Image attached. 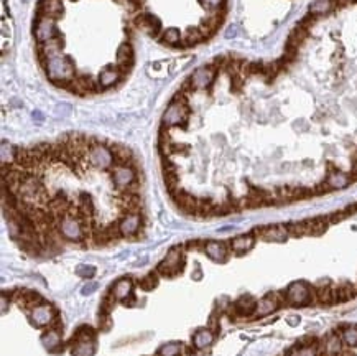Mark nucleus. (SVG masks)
Returning <instances> with one entry per match:
<instances>
[{
    "label": "nucleus",
    "mask_w": 357,
    "mask_h": 356,
    "mask_svg": "<svg viewBox=\"0 0 357 356\" xmlns=\"http://www.w3.org/2000/svg\"><path fill=\"white\" fill-rule=\"evenodd\" d=\"M188 117H190V109H188L186 99L185 96L176 94V97L173 99L171 104L168 106V109L163 114V124L166 127H173V126H186Z\"/></svg>",
    "instance_id": "5"
},
{
    "label": "nucleus",
    "mask_w": 357,
    "mask_h": 356,
    "mask_svg": "<svg viewBox=\"0 0 357 356\" xmlns=\"http://www.w3.org/2000/svg\"><path fill=\"white\" fill-rule=\"evenodd\" d=\"M286 305H293V307H305L315 302V293H313V287L305 282V280H296L288 285L285 290Z\"/></svg>",
    "instance_id": "4"
},
{
    "label": "nucleus",
    "mask_w": 357,
    "mask_h": 356,
    "mask_svg": "<svg viewBox=\"0 0 357 356\" xmlns=\"http://www.w3.org/2000/svg\"><path fill=\"white\" fill-rule=\"evenodd\" d=\"M235 35H237V27L234 25V27H229V30L225 32V38H234Z\"/></svg>",
    "instance_id": "49"
},
{
    "label": "nucleus",
    "mask_w": 357,
    "mask_h": 356,
    "mask_svg": "<svg viewBox=\"0 0 357 356\" xmlns=\"http://www.w3.org/2000/svg\"><path fill=\"white\" fill-rule=\"evenodd\" d=\"M46 73L48 78L56 83L58 86H65L66 83H70L71 79H74V74H76V68L71 58H68L65 55H58L48 61L46 65Z\"/></svg>",
    "instance_id": "1"
},
{
    "label": "nucleus",
    "mask_w": 357,
    "mask_h": 356,
    "mask_svg": "<svg viewBox=\"0 0 357 356\" xmlns=\"http://www.w3.org/2000/svg\"><path fill=\"white\" fill-rule=\"evenodd\" d=\"M204 252L216 262H225L229 258V247L222 241H206Z\"/></svg>",
    "instance_id": "18"
},
{
    "label": "nucleus",
    "mask_w": 357,
    "mask_h": 356,
    "mask_svg": "<svg viewBox=\"0 0 357 356\" xmlns=\"http://www.w3.org/2000/svg\"><path fill=\"white\" fill-rule=\"evenodd\" d=\"M212 341H214V333H212L209 328L198 330L193 336V346L196 349H203L206 346H209Z\"/></svg>",
    "instance_id": "30"
},
{
    "label": "nucleus",
    "mask_w": 357,
    "mask_h": 356,
    "mask_svg": "<svg viewBox=\"0 0 357 356\" xmlns=\"http://www.w3.org/2000/svg\"><path fill=\"white\" fill-rule=\"evenodd\" d=\"M7 312V293L2 292V314Z\"/></svg>",
    "instance_id": "50"
},
{
    "label": "nucleus",
    "mask_w": 357,
    "mask_h": 356,
    "mask_svg": "<svg viewBox=\"0 0 357 356\" xmlns=\"http://www.w3.org/2000/svg\"><path fill=\"white\" fill-rule=\"evenodd\" d=\"M255 244V236L252 234H242V236H237L230 241V249L235 252V254H244V252H249L250 249L254 247Z\"/></svg>",
    "instance_id": "26"
},
{
    "label": "nucleus",
    "mask_w": 357,
    "mask_h": 356,
    "mask_svg": "<svg viewBox=\"0 0 357 356\" xmlns=\"http://www.w3.org/2000/svg\"><path fill=\"white\" fill-rule=\"evenodd\" d=\"M87 162L92 168H97V170H112L115 167V157L114 152L110 150L109 143H101L96 139L92 140L89 154H87Z\"/></svg>",
    "instance_id": "2"
},
{
    "label": "nucleus",
    "mask_w": 357,
    "mask_h": 356,
    "mask_svg": "<svg viewBox=\"0 0 357 356\" xmlns=\"http://www.w3.org/2000/svg\"><path fill=\"white\" fill-rule=\"evenodd\" d=\"M216 76V68L214 66H203L198 68L196 71L193 73V76L190 78L193 89H206L212 84Z\"/></svg>",
    "instance_id": "15"
},
{
    "label": "nucleus",
    "mask_w": 357,
    "mask_h": 356,
    "mask_svg": "<svg viewBox=\"0 0 357 356\" xmlns=\"http://www.w3.org/2000/svg\"><path fill=\"white\" fill-rule=\"evenodd\" d=\"M121 79V70H114V68H105L99 76V84L101 87H110L114 86L117 81Z\"/></svg>",
    "instance_id": "32"
},
{
    "label": "nucleus",
    "mask_w": 357,
    "mask_h": 356,
    "mask_svg": "<svg viewBox=\"0 0 357 356\" xmlns=\"http://www.w3.org/2000/svg\"><path fill=\"white\" fill-rule=\"evenodd\" d=\"M349 216L347 210H341V211H334V213H331L328 218H329V223H339L342 220H346Z\"/></svg>",
    "instance_id": "45"
},
{
    "label": "nucleus",
    "mask_w": 357,
    "mask_h": 356,
    "mask_svg": "<svg viewBox=\"0 0 357 356\" xmlns=\"http://www.w3.org/2000/svg\"><path fill=\"white\" fill-rule=\"evenodd\" d=\"M333 292H334V303H342L357 295V287L350 282H342L339 285H336Z\"/></svg>",
    "instance_id": "23"
},
{
    "label": "nucleus",
    "mask_w": 357,
    "mask_h": 356,
    "mask_svg": "<svg viewBox=\"0 0 357 356\" xmlns=\"http://www.w3.org/2000/svg\"><path fill=\"white\" fill-rule=\"evenodd\" d=\"M201 276H203V274H201V269H196V272H193V274H191V277H193L194 280H199V279H201Z\"/></svg>",
    "instance_id": "51"
},
{
    "label": "nucleus",
    "mask_w": 357,
    "mask_h": 356,
    "mask_svg": "<svg viewBox=\"0 0 357 356\" xmlns=\"http://www.w3.org/2000/svg\"><path fill=\"white\" fill-rule=\"evenodd\" d=\"M58 233L63 239L71 242L86 241V228L76 215H65L58 221Z\"/></svg>",
    "instance_id": "3"
},
{
    "label": "nucleus",
    "mask_w": 357,
    "mask_h": 356,
    "mask_svg": "<svg viewBox=\"0 0 357 356\" xmlns=\"http://www.w3.org/2000/svg\"><path fill=\"white\" fill-rule=\"evenodd\" d=\"M94 274H96V267H94V266L81 264V266L76 267V276L83 277V279H92Z\"/></svg>",
    "instance_id": "43"
},
{
    "label": "nucleus",
    "mask_w": 357,
    "mask_h": 356,
    "mask_svg": "<svg viewBox=\"0 0 357 356\" xmlns=\"http://www.w3.org/2000/svg\"><path fill=\"white\" fill-rule=\"evenodd\" d=\"M117 302V298L114 297V293L107 292L102 298L101 307H99V315H110V312L114 310V305Z\"/></svg>",
    "instance_id": "37"
},
{
    "label": "nucleus",
    "mask_w": 357,
    "mask_h": 356,
    "mask_svg": "<svg viewBox=\"0 0 357 356\" xmlns=\"http://www.w3.org/2000/svg\"><path fill=\"white\" fill-rule=\"evenodd\" d=\"M306 35H308V30L303 28V27H300V25H298V27L290 33V36H288L286 49H293V52H296L298 46L302 45L303 40L306 38Z\"/></svg>",
    "instance_id": "31"
},
{
    "label": "nucleus",
    "mask_w": 357,
    "mask_h": 356,
    "mask_svg": "<svg viewBox=\"0 0 357 356\" xmlns=\"http://www.w3.org/2000/svg\"><path fill=\"white\" fill-rule=\"evenodd\" d=\"M281 305H286V298H285V292H270L267 293L264 298H260L257 302V310H255V317H267L273 314L275 310L280 309Z\"/></svg>",
    "instance_id": "7"
},
{
    "label": "nucleus",
    "mask_w": 357,
    "mask_h": 356,
    "mask_svg": "<svg viewBox=\"0 0 357 356\" xmlns=\"http://www.w3.org/2000/svg\"><path fill=\"white\" fill-rule=\"evenodd\" d=\"M63 15V4L61 0H40L38 4V17L58 18Z\"/></svg>",
    "instance_id": "21"
},
{
    "label": "nucleus",
    "mask_w": 357,
    "mask_h": 356,
    "mask_svg": "<svg viewBox=\"0 0 357 356\" xmlns=\"http://www.w3.org/2000/svg\"><path fill=\"white\" fill-rule=\"evenodd\" d=\"M302 226H303L305 236H321L323 233H326V229L329 226V218L318 216V218H311V220H305L302 221Z\"/></svg>",
    "instance_id": "17"
},
{
    "label": "nucleus",
    "mask_w": 357,
    "mask_h": 356,
    "mask_svg": "<svg viewBox=\"0 0 357 356\" xmlns=\"http://www.w3.org/2000/svg\"><path fill=\"white\" fill-rule=\"evenodd\" d=\"M33 119H36V121H38V122H41V121H43V116H41V112H38V111L33 112Z\"/></svg>",
    "instance_id": "53"
},
{
    "label": "nucleus",
    "mask_w": 357,
    "mask_h": 356,
    "mask_svg": "<svg viewBox=\"0 0 357 356\" xmlns=\"http://www.w3.org/2000/svg\"><path fill=\"white\" fill-rule=\"evenodd\" d=\"M183 40H185V45L191 46V45H196V43H199V41H203L204 35L201 33V30L199 28H188V32L185 33Z\"/></svg>",
    "instance_id": "39"
},
{
    "label": "nucleus",
    "mask_w": 357,
    "mask_h": 356,
    "mask_svg": "<svg viewBox=\"0 0 357 356\" xmlns=\"http://www.w3.org/2000/svg\"><path fill=\"white\" fill-rule=\"evenodd\" d=\"M181 38H183V36H181L178 28H168L166 32L163 33V41L166 43V45H171V46L178 45V43L181 41Z\"/></svg>",
    "instance_id": "42"
},
{
    "label": "nucleus",
    "mask_w": 357,
    "mask_h": 356,
    "mask_svg": "<svg viewBox=\"0 0 357 356\" xmlns=\"http://www.w3.org/2000/svg\"><path fill=\"white\" fill-rule=\"evenodd\" d=\"M254 234L268 242H285L290 236L286 224H268V226L257 228L254 229Z\"/></svg>",
    "instance_id": "10"
},
{
    "label": "nucleus",
    "mask_w": 357,
    "mask_h": 356,
    "mask_svg": "<svg viewBox=\"0 0 357 356\" xmlns=\"http://www.w3.org/2000/svg\"><path fill=\"white\" fill-rule=\"evenodd\" d=\"M173 198H174V201H176V205L183 211H186V213H190V215H196L198 201H199L198 198H194L193 195H190V193H186L183 190H180V191L174 193Z\"/></svg>",
    "instance_id": "22"
},
{
    "label": "nucleus",
    "mask_w": 357,
    "mask_h": 356,
    "mask_svg": "<svg viewBox=\"0 0 357 356\" xmlns=\"http://www.w3.org/2000/svg\"><path fill=\"white\" fill-rule=\"evenodd\" d=\"M15 157H17V148L12 147L7 142H2V165L14 164Z\"/></svg>",
    "instance_id": "38"
},
{
    "label": "nucleus",
    "mask_w": 357,
    "mask_h": 356,
    "mask_svg": "<svg viewBox=\"0 0 357 356\" xmlns=\"http://www.w3.org/2000/svg\"><path fill=\"white\" fill-rule=\"evenodd\" d=\"M135 25L139 27L143 33H147L150 36H158L161 32V23L160 20L152 14H140L135 18Z\"/></svg>",
    "instance_id": "16"
},
{
    "label": "nucleus",
    "mask_w": 357,
    "mask_h": 356,
    "mask_svg": "<svg viewBox=\"0 0 357 356\" xmlns=\"http://www.w3.org/2000/svg\"><path fill=\"white\" fill-rule=\"evenodd\" d=\"M201 2V5L204 9H208L211 12H216L222 7V4L225 2V0H199Z\"/></svg>",
    "instance_id": "44"
},
{
    "label": "nucleus",
    "mask_w": 357,
    "mask_h": 356,
    "mask_svg": "<svg viewBox=\"0 0 357 356\" xmlns=\"http://www.w3.org/2000/svg\"><path fill=\"white\" fill-rule=\"evenodd\" d=\"M286 356H316V348L315 346H303V345H298L293 346L290 351H288Z\"/></svg>",
    "instance_id": "41"
},
{
    "label": "nucleus",
    "mask_w": 357,
    "mask_h": 356,
    "mask_svg": "<svg viewBox=\"0 0 357 356\" xmlns=\"http://www.w3.org/2000/svg\"><path fill=\"white\" fill-rule=\"evenodd\" d=\"M73 356H94L96 353V340L70 341Z\"/></svg>",
    "instance_id": "27"
},
{
    "label": "nucleus",
    "mask_w": 357,
    "mask_h": 356,
    "mask_svg": "<svg viewBox=\"0 0 357 356\" xmlns=\"http://www.w3.org/2000/svg\"><path fill=\"white\" fill-rule=\"evenodd\" d=\"M185 269V252L183 247H173L166 258L156 266V272L165 277H174Z\"/></svg>",
    "instance_id": "6"
},
{
    "label": "nucleus",
    "mask_w": 357,
    "mask_h": 356,
    "mask_svg": "<svg viewBox=\"0 0 357 356\" xmlns=\"http://www.w3.org/2000/svg\"><path fill=\"white\" fill-rule=\"evenodd\" d=\"M110 292L114 293V297L117 298V300H121V302L129 300V298L134 295V282H132V279H129V277L118 279L117 282L112 285V290Z\"/></svg>",
    "instance_id": "19"
},
{
    "label": "nucleus",
    "mask_w": 357,
    "mask_h": 356,
    "mask_svg": "<svg viewBox=\"0 0 357 356\" xmlns=\"http://www.w3.org/2000/svg\"><path fill=\"white\" fill-rule=\"evenodd\" d=\"M323 351L328 356H337L342 351V340L341 335L331 333L329 336H326V340L323 343Z\"/></svg>",
    "instance_id": "29"
},
{
    "label": "nucleus",
    "mask_w": 357,
    "mask_h": 356,
    "mask_svg": "<svg viewBox=\"0 0 357 356\" xmlns=\"http://www.w3.org/2000/svg\"><path fill=\"white\" fill-rule=\"evenodd\" d=\"M97 284L96 282H91V280H89V282H87L84 287H83V289H81V293H83V295H91V293L92 292H96L97 290Z\"/></svg>",
    "instance_id": "47"
},
{
    "label": "nucleus",
    "mask_w": 357,
    "mask_h": 356,
    "mask_svg": "<svg viewBox=\"0 0 357 356\" xmlns=\"http://www.w3.org/2000/svg\"><path fill=\"white\" fill-rule=\"evenodd\" d=\"M337 356H355V354L350 351V349H342V351L337 354Z\"/></svg>",
    "instance_id": "52"
},
{
    "label": "nucleus",
    "mask_w": 357,
    "mask_h": 356,
    "mask_svg": "<svg viewBox=\"0 0 357 356\" xmlns=\"http://www.w3.org/2000/svg\"><path fill=\"white\" fill-rule=\"evenodd\" d=\"M118 224V231L124 237H134L137 233H140V226H142V216L140 213H127L122 215Z\"/></svg>",
    "instance_id": "14"
},
{
    "label": "nucleus",
    "mask_w": 357,
    "mask_h": 356,
    "mask_svg": "<svg viewBox=\"0 0 357 356\" xmlns=\"http://www.w3.org/2000/svg\"><path fill=\"white\" fill-rule=\"evenodd\" d=\"M112 182L117 186V190H127L137 182V173L132 165H115L112 168Z\"/></svg>",
    "instance_id": "9"
},
{
    "label": "nucleus",
    "mask_w": 357,
    "mask_h": 356,
    "mask_svg": "<svg viewBox=\"0 0 357 356\" xmlns=\"http://www.w3.org/2000/svg\"><path fill=\"white\" fill-rule=\"evenodd\" d=\"M181 349H183V345L181 343H166L160 349H158V356H180Z\"/></svg>",
    "instance_id": "40"
},
{
    "label": "nucleus",
    "mask_w": 357,
    "mask_h": 356,
    "mask_svg": "<svg viewBox=\"0 0 357 356\" xmlns=\"http://www.w3.org/2000/svg\"><path fill=\"white\" fill-rule=\"evenodd\" d=\"M61 335H63V332H58V330H54V328L46 330V332L41 335L43 346H45L48 351H51V353L58 351V349L61 348V345H63Z\"/></svg>",
    "instance_id": "25"
},
{
    "label": "nucleus",
    "mask_w": 357,
    "mask_h": 356,
    "mask_svg": "<svg viewBox=\"0 0 357 356\" xmlns=\"http://www.w3.org/2000/svg\"><path fill=\"white\" fill-rule=\"evenodd\" d=\"M334 7V0H315L310 5V14L318 15V14H326L328 10Z\"/></svg>",
    "instance_id": "35"
},
{
    "label": "nucleus",
    "mask_w": 357,
    "mask_h": 356,
    "mask_svg": "<svg viewBox=\"0 0 357 356\" xmlns=\"http://www.w3.org/2000/svg\"><path fill=\"white\" fill-rule=\"evenodd\" d=\"M35 35H36V40H38L40 45L56 38V36H60L58 30H56L54 20L53 18H48V17H38L36 27H35Z\"/></svg>",
    "instance_id": "12"
},
{
    "label": "nucleus",
    "mask_w": 357,
    "mask_h": 356,
    "mask_svg": "<svg viewBox=\"0 0 357 356\" xmlns=\"http://www.w3.org/2000/svg\"><path fill=\"white\" fill-rule=\"evenodd\" d=\"M158 285V272H150L147 274L145 277L140 279L139 280V287L143 290V292H150V290H153L155 287Z\"/></svg>",
    "instance_id": "36"
},
{
    "label": "nucleus",
    "mask_w": 357,
    "mask_h": 356,
    "mask_svg": "<svg viewBox=\"0 0 357 356\" xmlns=\"http://www.w3.org/2000/svg\"><path fill=\"white\" fill-rule=\"evenodd\" d=\"M81 340H96V330L89 325H81V327L73 333L71 341H81Z\"/></svg>",
    "instance_id": "34"
},
{
    "label": "nucleus",
    "mask_w": 357,
    "mask_h": 356,
    "mask_svg": "<svg viewBox=\"0 0 357 356\" xmlns=\"http://www.w3.org/2000/svg\"><path fill=\"white\" fill-rule=\"evenodd\" d=\"M349 177H350V180H352V182H355V180H357V152H355V155L352 157V168H350Z\"/></svg>",
    "instance_id": "48"
},
{
    "label": "nucleus",
    "mask_w": 357,
    "mask_h": 356,
    "mask_svg": "<svg viewBox=\"0 0 357 356\" xmlns=\"http://www.w3.org/2000/svg\"><path fill=\"white\" fill-rule=\"evenodd\" d=\"M341 340L349 348L357 346V325H346L341 328Z\"/></svg>",
    "instance_id": "33"
},
{
    "label": "nucleus",
    "mask_w": 357,
    "mask_h": 356,
    "mask_svg": "<svg viewBox=\"0 0 357 356\" xmlns=\"http://www.w3.org/2000/svg\"><path fill=\"white\" fill-rule=\"evenodd\" d=\"M255 310H257V300L252 295L246 293V295H241L239 298H237L234 303H230L229 315L234 318L235 317H250L255 314Z\"/></svg>",
    "instance_id": "11"
},
{
    "label": "nucleus",
    "mask_w": 357,
    "mask_h": 356,
    "mask_svg": "<svg viewBox=\"0 0 357 356\" xmlns=\"http://www.w3.org/2000/svg\"><path fill=\"white\" fill-rule=\"evenodd\" d=\"M333 284L329 280H324V282H319L315 289H313V293H315V300L318 303L323 305H331L334 303V292H333Z\"/></svg>",
    "instance_id": "20"
},
{
    "label": "nucleus",
    "mask_w": 357,
    "mask_h": 356,
    "mask_svg": "<svg viewBox=\"0 0 357 356\" xmlns=\"http://www.w3.org/2000/svg\"><path fill=\"white\" fill-rule=\"evenodd\" d=\"M134 63V52H132V46L129 43H124V45L118 46V52H117V66L121 71H129L130 66Z\"/></svg>",
    "instance_id": "24"
},
{
    "label": "nucleus",
    "mask_w": 357,
    "mask_h": 356,
    "mask_svg": "<svg viewBox=\"0 0 357 356\" xmlns=\"http://www.w3.org/2000/svg\"><path fill=\"white\" fill-rule=\"evenodd\" d=\"M112 327V320H110V315H99V328L102 332H109Z\"/></svg>",
    "instance_id": "46"
},
{
    "label": "nucleus",
    "mask_w": 357,
    "mask_h": 356,
    "mask_svg": "<svg viewBox=\"0 0 357 356\" xmlns=\"http://www.w3.org/2000/svg\"><path fill=\"white\" fill-rule=\"evenodd\" d=\"M326 182L333 190H341V188H346L349 183H352V180H350L347 173H342L339 170H333L328 175Z\"/></svg>",
    "instance_id": "28"
},
{
    "label": "nucleus",
    "mask_w": 357,
    "mask_h": 356,
    "mask_svg": "<svg viewBox=\"0 0 357 356\" xmlns=\"http://www.w3.org/2000/svg\"><path fill=\"white\" fill-rule=\"evenodd\" d=\"M56 315H58L56 314V309L51 303H46V302L36 305L35 309H31L28 312L30 322L33 323L35 327H46V325H51Z\"/></svg>",
    "instance_id": "8"
},
{
    "label": "nucleus",
    "mask_w": 357,
    "mask_h": 356,
    "mask_svg": "<svg viewBox=\"0 0 357 356\" xmlns=\"http://www.w3.org/2000/svg\"><path fill=\"white\" fill-rule=\"evenodd\" d=\"M12 300H14L22 310L27 312V314L31 309H35L36 305H40V303L45 302L40 293H36L33 290H25V289L23 290H17L14 295H12Z\"/></svg>",
    "instance_id": "13"
}]
</instances>
